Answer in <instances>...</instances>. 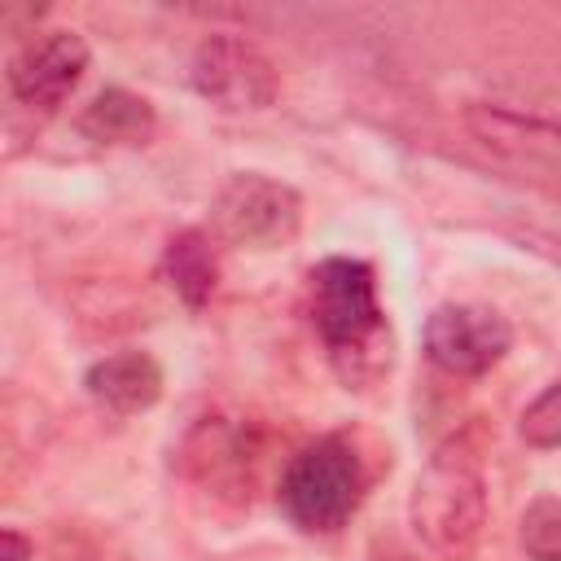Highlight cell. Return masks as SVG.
<instances>
[{
    "mask_svg": "<svg viewBox=\"0 0 561 561\" xmlns=\"http://www.w3.org/2000/svg\"><path fill=\"white\" fill-rule=\"evenodd\" d=\"M83 70H88L83 35L79 31H44L9 57V92H13V101H22L31 110L53 114L79 88Z\"/></svg>",
    "mask_w": 561,
    "mask_h": 561,
    "instance_id": "9c48e42d",
    "label": "cell"
},
{
    "mask_svg": "<svg viewBox=\"0 0 561 561\" xmlns=\"http://www.w3.org/2000/svg\"><path fill=\"white\" fill-rule=\"evenodd\" d=\"M465 127L495 162L513 167L522 180L561 188V123L473 101L465 105Z\"/></svg>",
    "mask_w": 561,
    "mask_h": 561,
    "instance_id": "5b68a950",
    "label": "cell"
},
{
    "mask_svg": "<svg viewBox=\"0 0 561 561\" xmlns=\"http://www.w3.org/2000/svg\"><path fill=\"white\" fill-rule=\"evenodd\" d=\"M364 486H368V473H364L355 443L342 434H324L289 456V465L280 469L276 500H280V513L298 530L333 535L359 508Z\"/></svg>",
    "mask_w": 561,
    "mask_h": 561,
    "instance_id": "3957f363",
    "label": "cell"
},
{
    "mask_svg": "<svg viewBox=\"0 0 561 561\" xmlns=\"http://www.w3.org/2000/svg\"><path fill=\"white\" fill-rule=\"evenodd\" d=\"M508 346H513L508 320L478 302H443L425 320V355L451 377L491 373Z\"/></svg>",
    "mask_w": 561,
    "mask_h": 561,
    "instance_id": "52a82bcc",
    "label": "cell"
},
{
    "mask_svg": "<svg viewBox=\"0 0 561 561\" xmlns=\"http://www.w3.org/2000/svg\"><path fill=\"white\" fill-rule=\"evenodd\" d=\"M517 430H522L526 447H539V451L561 447V377H557L552 386H543V390L526 403Z\"/></svg>",
    "mask_w": 561,
    "mask_h": 561,
    "instance_id": "5bb4252c",
    "label": "cell"
},
{
    "mask_svg": "<svg viewBox=\"0 0 561 561\" xmlns=\"http://www.w3.org/2000/svg\"><path fill=\"white\" fill-rule=\"evenodd\" d=\"M298 224H302V197L289 184L259 175V171L232 175L210 206L215 237L228 245H245V250L289 245L298 237Z\"/></svg>",
    "mask_w": 561,
    "mask_h": 561,
    "instance_id": "277c9868",
    "label": "cell"
},
{
    "mask_svg": "<svg viewBox=\"0 0 561 561\" xmlns=\"http://www.w3.org/2000/svg\"><path fill=\"white\" fill-rule=\"evenodd\" d=\"M79 131L96 145H145L153 136V110L127 88H105L83 105Z\"/></svg>",
    "mask_w": 561,
    "mask_h": 561,
    "instance_id": "8fae6325",
    "label": "cell"
},
{
    "mask_svg": "<svg viewBox=\"0 0 561 561\" xmlns=\"http://www.w3.org/2000/svg\"><path fill=\"white\" fill-rule=\"evenodd\" d=\"M193 88L228 110V114H245V110H263L276 96V70L272 61L241 35H206L193 53Z\"/></svg>",
    "mask_w": 561,
    "mask_h": 561,
    "instance_id": "ba28073f",
    "label": "cell"
},
{
    "mask_svg": "<svg viewBox=\"0 0 561 561\" xmlns=\"http://www.w3.org/2000/svg\"><path fill=\"white\" fill-rule=\"evenodd\" d=\"M408 517L430 552L447 561L473 557L486 526V460L482 443L469 430L434 447V456L412 482Z\"/></svg>",
    "mask_w": 561,
    "mask_h": 561,
    "instance_id": "7a4b0ae2",
    "label": "cell"
},
{
    "mask_svg": "<svg viewBox=\"0 0 561 561\" xmlns=\"http://www.w3.org/2000/svg\"><path fill=\"white\" fill-rule=\"evenodd\" d=\"M522 548L530 561H561V500L539 495L522 513Z\"/></svg>",
    "mask_w": 561,
    "mask_h": 561,
    "instance_id": "4fadbf2b",
    "label": "cell"
},
{
    "mask_svg": "<svg viewBox=\"0 0 561 561\" xmlns=\"http://www.w3.org/2000/svg\"><path fill=\"white\" fill-rule=\"evenodd\" d=\"M83 386L96 408L114 416H131L162 399V368L149 351H114L88 368Z\"/></svg>",
    "mask_w": 561,
    "mask_h": 561,
    "instance_id": "30bf717a",
    "label": "cell"
},
{
    "mask_svg": "<svg viewBox=\"0 0 561 561\" xmlns=\"http://www.w3.org/2000/svg\"><path fill=\"white\" fill-rule=\"evenodd\" d=\"M259 456H263V438L241 416H202L180 447L188 478H197L206 491L232 504L250 500L259 478Z\"/></svg>",
    "mask_w": 561,
    "mask_h": 561,
    "instance_id": "8992f818",
    "label": "cell"
},
{
    "mask_svg": "<svg viewBox=\"0 0 561 561\" xmlns=\"http://www.w3.org/2000/svg\"><path fill=\"white\" fill-rule=\"evenodd\" d=\"M35 557V548H31V539L22 535V530H13V526H4V561H31Z\"/></svg>",
    "mask_w": 561,
    "mask_h": 561,
    "instance_id": "9a60e30c",
    "label": "cell"
},
{
    "mask_svg": "<svg viewBox=\"0 0 561 561\" xmlns=\"http://www.w3.org/2000/svg\"><path fill=\"white\" fill-rule=\"evenodd\" d=\"M162 272H167L171 289H175V298L184 307H193V311L206 307L210 294H215V285H219V263H215L210 237L197 232V228L171 237L167 241V254H162Z\"/></svg>",
    "mask_w": 561,
    "mask_h": 561,
    "instance_id": "7c38bea8",
    "label": "cell"
},
{
    "mask_svg": "<svg viewBox=\"0 0 561 561\" xmlns=\"http://www.w3.org/2000/svg\"><path fill=\"white\" fill-rule=\"evenodd\" d=\"M311 324L346 386H368L390 368V324L364 259L333 254L311 267Z\"/></svg>",
    "mask_w": 561,
    "mask_h": 561,
    "instance_id": "6da1fadb",
    "label": "cell"
}]
</instances>
